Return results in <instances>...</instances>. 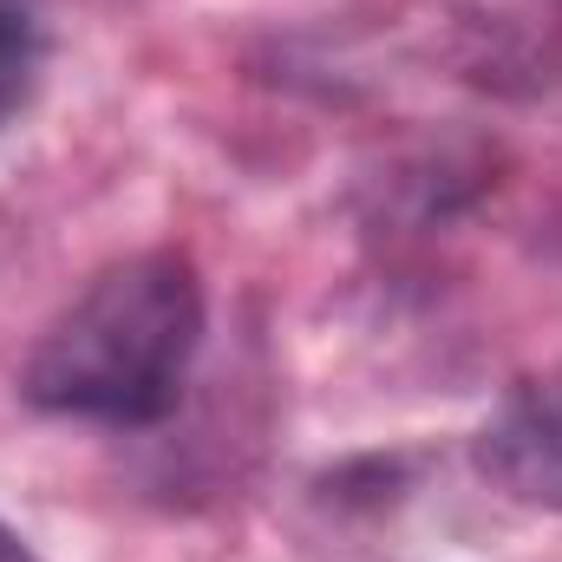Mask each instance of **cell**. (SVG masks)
<instances>
[{
  "mask_svg": "<svg viewBox=\"0 0 562 562\" xmlns=\"http://www.w3.org/2000/svg\"><path fill=\"white\" fill-rule=\"evenodd\" d=\"M203 340V281L183 256L112 262L33 347L20 393L40 413L99 425H157L183 400Z\"/></svg>",
  "mask_w": 562,
  "mask_h": 562,
  "instance_id": "1",
  "label": "cell"
},
{
  "mask_svg": "<svg viewBox=\"0 0 562 562\" xmlns=\"http://www.w3.org/2000/svg\"><path fill=\"white\" fill-rule=\"evenodd\" d=\"M40 79V26L20 0H0V125L26 105Z\"/></svg>",
  "mask_w": 562,
  "mask_h": 562,
  "instance_id": "3",
  "label": "cell"
},
{
  "mask_svg": "<svg viewBox=\"0 0 562 562\" xmlns=\"http://www.w3.org/2000/svg\"><path fill=\"white\" fill-rule=\"evenodd\" d=\"M477 464L497 491L562 510V380H524L477 431Z\"/></svg>",
  "mask_w": 562,
  "mask_h": 562,
  "instance_id": "2",
  "label": "cell"
},
{
  "mask_svg": "<svg viewBox=\"0 0 562 562\" xmlns=\"http://www.w3.org/2000/svg\"><path fill=\"white\" fill-rule=\"evenodd\" d=\"M0 562H40V557H33V550H26V543H20V537L0 524Z\"/></svg>",
  "mask_w": 562,
  "mask_h": 562,
  "instance_id": "4",
  "label": "cell"
}]
</instances>
